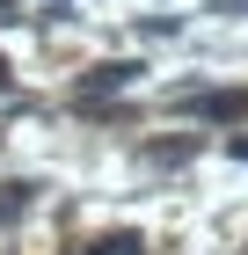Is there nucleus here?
<instances>
[{"instance_id":"f257e3e1","label":"nucleus","mask_w":248,"mask_h":255,"mask_svg":"<svg viewBox=\"0 0 248 255\" xmlns=\"http://www.w3.org/2000/svg\"><path fill=\"white\" fill-rule=\"evenodd\" d=\"M132 73H139V66H95V73L80 80V95H117V88H124Z\"/></svg>"},{"instance_id":"7ed1b4c3","label":"nucleus","mask_w":248,"mask_h":255,"mask_svg":"<svg viewBox=\"0 0 248 255\" xmlns=\"http://www.w3.org/2000/svg\"><path fill=\"white\" fill-rule=\"evenodd\" d=\"M95 255H146V241L139 234H110V241H95Z\"/></svg>"},{"instance_id":"39448f33","label":"nucleus","mask_w":248,"mask_h":255,"mask_svg":"<svg viewBox=\"0 0 248 255\" xmlns=\"http://www.w3.org/2000/svg\"><path fill=\"white\" fill-rule=\"evenodd\" d=\"M0 88H7V66H0Z\"/></svg>"},{"instance_id":"f03ea898","label":"nucleus","mask_w":248,"mask_h":255,"mask_svg":"<svg viewBox=\"0 0 248 255\" xmlns=\"http://www.w3.org/2000/svg\"><path fill=\"white\" fill-rule=\"evenodd\" d=\"M190 110H197V117H219V124H227V117H241V110H248V95H234V88H227V95H197Z\"/></svg>"},{"instance_id":"20e7f679","label":"nucleus","mask_w":248,"mask_h":255,"mask_svg":"<svg viewBox=\"0 0 248 255\" xmlns=\"http://www.w3.org/2000/svg\"><path fill=\"white\" fill-rule=\"evenodd\" d=\"M227 153H234V160H248V131H234V138H227Z\"/></svg>"}]
</instances>
